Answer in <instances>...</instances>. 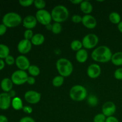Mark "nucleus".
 Here are the masks:
<instances>
[{
  "instance_id": "1",
  "label": "nucleus",
  "mask_w": 122,
  "mask_h": 122,
  "mask_svg": "<svg viewBox=\"0 0 122 122\" xmlns=\"http://www.w3.org/2000/svg\"><path fill=\"white\" fill-rule=\"evenodd\" d=\"M112 51L109 47L105 45H101L95 48L91 54V57L95 61L101 63H108L112 59Z\"/></svg>"
},
{
  "instance_id": "2",
  "label": "nucleus",
  "mask_w": 122,
  "mask_h": 122,
  "mask_svg": "<svg viewBox=\"0 0 122 122\" xmlns=\"http://www.w3.org/2000/svg\"><path fill=\"white\" fill-rule=\"evenodd\" d=\"M56 68L60 75L64 77L70 76L73 70L71 61L64 58H61L57 61Z\"/></svg>"
},
{
  "instance_id": "3",
  "label": "nucleus",
  "mask_w": 122,
  "mask_h": 122,
  "mask_svg": "<svg viewBox=\"0 0 122 122\" xmlns=\"http://www.w3.org/2000/svg\"><path fill=\"white\" fill-rule=\"evenodd\" d=\"M51 14L52 20L56 23H61L67 20L69 17V11L65 6L58 5L54 7Z\"/></svg>"
},
{
  "instance_id": "4",
  "label": "nucleus",
  "mask_w": 122,
  "mask_h": 122,
  "mask_svg": "<svg viewBox=\"0 0 122 122\" xmlns=\"http://www.w3.org/2000/svg\"><path fill=\"white\" fill-rule=\"evenodd\" d=\"M22 21L23 19L21 15L14 12H9L6 13L2 17V23L7 27L10 28L19 26Z\"/></svg>"
},
{
  "instance_id": "5",
  "label": "nucleus",
  "mask_w": 122,
  "mask_h": 122,
  "mask_svg": "<svg viewBox=\"0 0 122 122\" xmlns=\"http://www.w3.org/2000/svg\"><path fill=\"white\" fill-rule=\"evenodd\" d=\"M87 94L86 89L83 86L76 85L71 88L69 95L73 101L80 102L83 101L86 98Z\"/></svg>"
},
{
  "instance_id": "6",
  "label": "nucleus",
  "mask_w": 122,
  "mask_h": 122,
  "mask_svg": "<svg viewBox=\"0 0 122 122\" xmlns=\"http://www.w3.org/2000/svg\"><path fill=\"white\" fill-rule=\"evenodd\" d=\"M28 75L26 71L21 70H15L12 73L11 79L13 84L16 85H21L27 82Z\"/></svg>"
},
{
  "instance_id": "7",
  "label": "nucleus",
  "mask_w": 122,
  "mask_h": 122,
  "mask_svg": "<svg viewBox=\"0 0 122 122\" xmlns=\"http://www.w3.org/2000/svg\"><path fill=\"white\" fill-rule=\"evenodd\" d=\"M98 42L99 38L97 35L94 33H89L83 37L82 42L85 50H90L94 48L97 45Z\"/></svg>"
},
{
  "instance_id": "8",
  "label": "nucleus",
  "mask_w": 122,
  "mask_h": 122,
  "mask_svg": "<svg viewBox=\"0 0 122 122\" xmlns=\"http://www.w3.org/2000/svg\"><path fill=\"white\" fill-rule=\"evenodd\" d=\"M35 17L38 22L45 26L49 24H51L52 20L51 13L44 9L37 11L35 14Z\"/></svg>"
},
{
  "instance_id": "9",
  "label": "nucleus",
  "mask_w": 122,
  "mask_h": 122,
  "mask_svg": "<svg viewBox=\"0 0 122 122\" xmlns=\"http://www.w3.org/2000/svg\"><path fill=\"white\" fill-rule=\"evenodd\" d=\"M25 99L28 103L35 104L38 103L41 99V94L35 91L30 90L25 94Z\"/></svg>"
},
{
  "instance_id": "10",
  "label": "nucleus",
  "mask_w": 122,
  "mask_h": 122,
  "mask_svg": "<svg viewBox=\"0 0 122 122\" xmlns=\"http://www.w3.org/2000/svg\"><path fill=\"white\" fill-rule=\"evenodd\" d=\"M15 64L19 70L23 71L28 70L29 67L30 66L29 60L24 55H20L15 58Z\"/></svg>"
},
{
  "instance_id": "11",
  "label": "nucleus",
  "mask_w": 122,
  "mask_h": 122,
  "mask_svg": "<svg viewBox=\"0 0 122 122\" xmlns=\"http://www.w3.org/2000/svg\"><path fill=\"white\" fill-rule=\"evenodd\" d=\"M116 111V106L112 101H107L105 102L102 107V114L107 117L113 116Z\"/></svg>"
},
{
  "instance_id": "12",
  "label": "nucleus",
  "mask_w": 122,
  "mask_h": 122,
  "mask_svg": "<svg viewBox=\"0 0 122 122\" xmlns=\"http://www.w3.org/2000/svg\"><path fill=\"white\" fill-rule=\"evenodd\" d=\"M32 44L30 41L23 39L20 41L17 45V50L22 55L26 54L30 51Z\"/></svg>"
},
{
  "instance_id": "13",
  "label": "nucleus",
  "mask_w": 122,
  "mask_h": 122,
  "mask_svg": "<svg viewBox=\"0 0 122 122\" xmlns=\"http://www.w3.org/2000/svg\"><path fill=\"white\" fill-rule=\"evenodd\" d=\"M82 24L87 29H93L97 26V21L96 19L91 14H85L82 17Z\"/></svg>"
},
{
  "instance_id": "14",
  "label": "nucleus",
  "mask_w": 122,
  "mask_h": 122,
  "mask_svg": "<svg viewBox=\"0 0 122 122\" xmlns=\"http://www.w3.org/2000/svg\"><path fill=\"white\" fill-rule=\"evenodd\" d=\"M11 98L8 93L2 92L0 94V109L7 110L11 105Z\"/></svg>"
},
{
  "instance_id": "15",
  "label": "nucleus",
  "mask_w": 122,
  "mask_h": 122,
  "mask_svg": "<svg viewBox=\"0 0 122 122\" xmlns=\"http://www.w3.org/2000/svg\"><path fill=\"white\" fill-rule=\"evenodd\" d=\"M101 69L97 64H92L88 66L87 69V75L90 78L96 79L100 76Z\"/></svg>"
},
{
  "instance_id": "16",
  "label": "nucleus",
  "mask_w": 122,
  "mask_h": 122,
  "mask_svg": "<svg viewBox=\"0 0 122 122\" xmlns=\"http://www.w3.org/2000/svg\"><path fill=\"white\" fill-rule=\"evenodd\" d=\"M36 19L35 16H33L32 15H29L25 17L23 19L22 21L23 25L26 29H30L32 30V29L35 28L37 25Z\"/></svg>"
},
{
  "instance_id": "17",
  "label": "nucleus",
  "mask_w": 122,
  "mask_h": 122,
  "mask_svg": "<svg viewBox=\"0 0 122 122\" xmlns=\"http://www.w3.org/2000/svg\"><path fill=\"white\" fill-rule=\"evenodd\" d=\"M0 86H1V88L3 91L4 92L8 93L13 89V83L11 79L5 77L1 81Z\"/></svg>"
},
{
  "instance_id": "18",
  "label": "nucleus",
  "mask_w": 122,
  "mask_h": 122,
  "mask_svg": "<svg viewBox=\"0 0 122 122\" xmlns=\"http://www.w3.org/2000/svg\"><path fill=\"white\" fill-rule=\"evenodd\" d=\"M88 58V53L85 49H81L76 52V59L80 63H84L86 61Z\"/></svg>"
},
{
  "instance_id": "19",
  "label": "nucleus",
  "mask_w": 122,
  "mask_h": 122,
  "mask_svg": "<svg viewBox=\"0 0 122 122\" xmlns=\"http://www.w3.org/2000/svg\"><path fill=\"white\" fill-rule=\"evenodd\" d=\"M81 10L85 14H90L93 10L92 4L88 1H83L80 4Z\"/></svg>"
},
{
  "instance_id": "20",
  "label": "nucleus",
  "mask_w": 122,
  "mask_h": 122,
  "mask_svg": "<svg viewBox=\"0 0 122 122\" xmlns=\"http://www.w3.org/2000/svg\"><path fill=\"white\" fill-rule=\"evenodd\" d=\"M45 41V37L41 33H36L34 34L33 38L30 40L32 45L35 46H39L44 44Z\"/></svg>"
},
{
  "instance_id": "21",
  "label": "nucleus",
  "mask_w": 122,
  "mask_h": 122,
  "mask_svg": "<svg viewBox=\"0 0 122 122\" xmlns=\"http://www.w3.org/2000/svg\"><path fill=\"white\" fill-rule=\"evenodd\" d=\"M111 61L114 65L117 66H122V52H115L112 56Z\"/></svg>"
},
{
  "instance_id": "22",
  "label": "nucleus",
  "mask_w": 122,
  "mask_h": 122,
  "mask_svg": "<svg viewBox=\"0 0 122 122\" xmlns=\"http://www.w3.org/2000/svg\"><path fill=\"white\" fill-rule=\"evenodd\" d=\"M11 106L15 110L17 111L22 110L24 107L21 99L20 98L17 97L12 99Z\"/></svg>"
},
{
  "instance_id": "23",
  "label": "nucleus",
  "mask_w": 122,
  "mask_h": 122,
  "mask_svg": "<svg viewBox=\"0 0 122 122\" xmlns=\"http://www.w3.org/2000/svg\"><path fill=\"white\" fill-rule=\"evenodd\" d=\"M10 55V48L5 44H0V58L5 59Z\"/></svg>"
},
{
  "instance_id": "24",
  "label": "nucleus",
  "mask_w": 122,
  "mask_h": 122,
  "mask_svg": "<svg viewBox=\"0 0 122 122\" xmlns=\"http://www.w3.org/2000/svg\"><path fill=\"white\" fill-rule=\"evenodd\" d=\"M109 20L113 24L118 25L121 21V17L117 12H112L109 14Z\"/></svg>"
},
{
  "instance_id": "25",
  "label": "nucleus",
  "mask_w": 122,
  "mask_h": 122,
  "mask_svg": "<svg viewBox=\"0 0 122 122\" xmlns=\"http://www.w3.org/2000/svg\"><path fill=\"white\" fill-rule=\"evenodd\" d=\"M64 77L63 76H60V75H58V76H55L53 78L52 81V85L54 87H60L63 85V83H64Z\"/></svg>"
},
{
  "instance_id": "26",
  "label": "nucleus",
  "mask_w": 122,
  "mask_h": 122,
  "mask_svg": "<svg viewBox=\"0 0 122 122\" xmlns=\"http://www.w3.org/2000/svg\"><path fill=\"white\" fill-rule=\"evenodd\" d=\"M83 47V44L82 42L79 40H74L70 44V48L73 51H75L77 52L78 51L82 49Z\"/></svg>"
},
{
  "instance_id": "27",
  "label": "nucleus",
  "mask_w": 122,
  "mask_h": 122,
  "mask_svg": "<svg viewBox=\"0 0 122 122\" xmlns=\"http://www.w3.org/2000/svg\"><path fill=\"white\" fill-rule=\"evenodd\" d=\"M27 70L30 75L33 77L38 76L40 73V69L36 65H30Z\"/></svg>"
},
{
  "instance_id": "28",
  "label": "nucleus",
  "mask_w": 122,
  "mask_h": 122,
  "mask_svg": "<svg viewBox=\"0 0 122 122\" xmlns=\"http://www.w3.org/2000/svg\"><path fill=\"white\" fill-rule=\"evenodd\" d=\"M52 33L54 34L58 35L62 31V26L61 23H54L52 25V29H51Z\"/></svg>"
},
{
  "instance_id": "29",
  "label": "nucleus",
  "mask_w": 122,
  "mask_h": 122,
  "mask_svg": "<svg viewBox=\"0 0 122 122\" xmlns=\"http://www.w3.org/2000/svg\"><path fill=\"white\" fill-rule=\"evenodd\" d=\"M33 4L38 10H41L44 9L46 6V2L44 0H35L34 1Z\"/></svg>"
},
{
  "instance_id": "30",
  "label": "nucleus",
  "mask_w": 122,
  "mask_h": 122,
  "mask_svg": "<svg viewBox=\"0 0 122 122\" xmlns=\"http://www.w3.org/2000/svg\"><path fill=\"white\" fill-rule=\"evenodd\" d=\"M107 117L102 113H98L95 116L93 121L94 122H106Z\"/></svg>"
},
{
  "instance_id": "31",
  "label": "nucleus",
  "mask_w": 122,
  "mask_h": 122,
  "mask_svg": "<svg viewBox=\"0 0 122 122\" xmlns=\"http://www.w3.org/2000/svg\"><path fill=\"white\" fill-rule=\"evenodd\" d=\"M88 102L91 106H96L98 104V98L95 95H90L88 98Z\"/></svg>"
},
{
  "instance_id": "32",
  "label": "nucleus",
  "mask_w": 122,
  "mask_h": 122,
  "mask_svg": "<svg viewBox=\"0 0 122 122\" xmlns=\"http://www.w3.org/2000/svg\"><path fill=\"white\" fill-rule=\"evenodd\" d=\"M19 3L22 7H28L33 4L34 1L33 0H19Z\"/></svg>"
},
{
  "instance_id": "33",
  "label": "nucleus",
  "mask_w": 122,
  "mask_h": 122,
  "mask_svg": "<svg viewBox=\"0 0 122 122\" xmlns=\"http://www.w3.org/2000/svg\"><path fill=\"white\" fill-rule=\"evenodd\" d=\"M33 32L32 30L30 29H26L24 32V38L26 40L30 41L32 38H33Z\"/></svg>"
},
{
  "instance_id": "34",
  "label": "nucleus",
  "mask_w": 122,
  "mask_h": 122,
  "mask_svg": "<svg viewBox=\"0 0 122 122\" xmlns=\"http://www.w3.org/2000/svg\"><path fill=\"white\" fill-rule=\"evenodd\" d=\"M4 60V61L5 63V64H7V65L8 66L13 65L15 62V59L14 58L13 56H11V55H9V56H8V57H6Z\"/></svg>"
},
{
  "instance_id": "35",
  "label": "nucleus",
  "mask_w": 122,
  "mask_h": 122,
  "mask_svg": "<svg viewBox=\"0 0 122 122\" xmlns=\"http://www.w3.org/2000/svg\"><path fill=\"white\" fill-rule=\"evenodd\" d=\"M114 76L116 79L122 80V67L119 68L114 73Z\"/></svg>"
},
{
  "instance_id": "36",
  "label": "nucleus",
  "mask_w": 122,
  "mask_h": 122,
  "mask_svg": "<svg viewBox=\"0 0 122 122\" xmlns=\"http://www.w3.org/2000/svg\"><path fill=\"white\" fill-rule=\"evenodd\" d=\"M71 21L75 23H79L82 22V17H81L79 14H75L71 17Z\"/></svg>"
},
{
  "instance_id": "37",
  "label": "nucleus",
  "mask_w": 122,
  "mask_h": 122,
  "mask_svg": "<svg viewBox=\"0 0 122 122\" xmlns=\"http://www.w3.org/2000/svg\"><path fill=\"white\" fill-rule=\"evenodd\" d=\"M7 30V27L3 23L0 24V36H3L5 34Z\"/></svg>"
},
{
  "instance_id": "38",
  "label": "nucleus",
  "mask_w": 122,
  "mask_h": 122,
  "mask_svg": "<svg viewBox=\"0 0 122 122\" xmlns=\"http://www.w3.org/2000/svg\"><path fill=\"white\" fill-rule=\"evenodd\" d=\"M19 122H36L33 118L29 116L23 117L20 120Z\"/></svg>"
},
{
  "instance_id": "39",
  "label": "nucleus",
  "mask_w": 122,
  "mask_h": 122,
  "mask_svg": "<svg viewBox=\"0 0 122 122\" xmlns=\"http://www.w3.org/2000/svg\"><path fill=\"white\" fill-rule=\"evenodd\" d=\"M22 110L25 113H27V114H31L33 112V109H32V107L29 106H24Z\"/></svg>"
},
{
  "instance_id": "40",
  "label": "nucleus",
  "mask_w": 122,
  "mask_h": 122,
  "mask_svg": "<svg viewBox=\"0 0 122 122\" xmlns=\"http://www.w3.org/2000/svg\"><path fill=\"white\" fill-rule=\"evenodd\" d=\"M106 122H119V120L117 119L116 117L114 116H110V117H108L106 119Z\"/></svg>"
},
{
  "instance_id": "41",
  "label": "nucleus",
  "mask_w": 122,
  "mask_h": 122,
  "mask_svg": "<svg viewBox=\"0 0 122 122\" xmlns=\"http://www.w3.org/2000/svg\"><path fill=\"white\" fill-rule=\"evenodd\" d=\"M26 83H28L29 85H34L35 83V79L33 76H29Z\"/></svg>"
},
{
  "instance_id": "42",
  "label": "nucleus",
  "mask_w": 122,
  "mask_h": 122,
  "mask_svg": "<svg viewBox=\"0 0 122 122\" xmlns=\"http://www.w3.org/2000/svg\"><path fill=\"white\" fill-rule=\"evenodd\" d=\"M8 94V95H10V97L12 99L14 98H15V97H16V92H15V91L13 90V89H12L11 91H10Z\"/></svg>"
},
{
  "instance_id": "43",
  "label": "nucleus",
  "mask_w": 122,
  "mask_h": 122,
  "mask_svg": "<svg viewBox=\"0 0 122 122\" xmlns=\"http://www.w3.org/2000/svg\"><path fill=\"white\" fill-rule=\"evenodd\" d=\"M0 122H8V118L4 115H0Z\"/></svg>"
},
{
  "instance_id": "44",
  "label": "nucleus",
  "mask_w": 122,
  "mask_h": 122,
  "mask_svg": "<svg viewBox=\"0 0 122 122\" xmlns=\"http://www.w3.org/2000/svg\"><path fill=\"white\" fill-rule=\"evenodd\" d=\"M5 63L4 61L2 59L0 58V71H1L2 70H3L5 67Z\"/></svg>"
},
{
  "instance_id": "45",
  "label": "nucleus",
  "mask_w": 122,
  "mask_h": 122,
  "mask_svg": "<svg viewBox=\"0 0 122 122\" xmlns=\"http://www.w3.org/2000/svg\"><path fill=\"white\" fill-rule=\"evenodd\" d=\"M82 1V0H70V2L75 5L81 4Z\"/></svg>"
},
{
  "instance_id": "46",
  "label": "nucleus",
  "mask_w": 122,
  "mask_h": 122,
  "mask_svg": "<svg viewBox=\"0 0 122 122\" xmlns=\"http://www.w3.org/2000/svg\"><path fill=\"white\" fill-rule=\"evenodd\" d=\"M117 28L118 30L122 33V21H120L117 25Z\"/></svg>"
},
{
  "instance_id": "47",
  "label": "nucleus",
  "mask_w": 122,
  "mask_h": 122,
  "mask_svg": "<svg viewBox=\"0 0 122 122\" xmlns=\"http://www.w3.org/2000/svg\"><path fill=\"white\" fill-rule=\"evenodd\" d=\"M46 29L51 30V29H52V25H51V24H49V25H46Z\"/></svg>"
},
{
  "instance_id": "48",
  "label": "nucleus",
  "mask_w": 122,
  "mask_h": 122,
  "mask_svg": "<svg viewBox=\"0 0 122 122\" xmlns=\"http://www.w3.org/2000/svg\"><path fill=\"white\" fill-rule=\"evenodd\" d=\"M0 15H1V12H0Z\"/></svg>"
}]
</instances>
